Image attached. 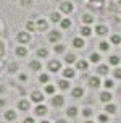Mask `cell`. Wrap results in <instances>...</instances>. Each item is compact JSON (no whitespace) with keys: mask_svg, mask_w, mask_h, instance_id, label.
<instances>
[{"mask_svg":"<svg viewBox=\"0 0 121 123\" xmlns=\"http://www.w3.org/2000/svg\"><path fill=\"white\" fill-rule=\"evenodd\" d=\"M60 87L61 89H68V87H69V83H68V81H60Z\"/></svg>","mask_w":121,"mask_h":123,"instance_id":"d6a6232c","label":"cell"},{"mask_svg":"<svg viewBox=\"0 0 121 123\" xmlns=\"http://www.w3.org/2000/svg\"><path fill=\"white\" fill-rule=\"evenodd\" d=\"M60 10L63 13H71L73 12V5H71V3H68V2H65V3H61V5H60Z\"/></svg>","mask_w":121,"mask_h":123,"instance_id":"277c9868","label":"cell"},{"mask_svg":"<svg viewBox=\"0 0 121 123\" xmlns=\"http://www.w3.org/2000/svg\"><path fill=\"white\" fill-rule=\"evenodd\" d=\"M81 34H82V36H86V37H87V36H91V34H92V29H91V28H89V26H84V28L81 29Z\"/></svg>","mask_w":121,"mask_h":123,"instance_id":"e0dca14e","label":"cell"},{"mask_svg":"<svg viewBox=\"0 0 121 123\" xmlns=\"http://www.w3.org/2000/svg\"><path fill=\"white\" fill-rule=\"evenodd\" d=\"M105 110H107V113H115V112H116V105H113V104H107Z\"/></svg>","mask_w":121,"mask_h":123,"instance_id":"ffe728a7","label":"cell"},{"mask_svg":"<svg viewBox=\"0 0 121 123\" xmlns=\"http://www.w3.org/2000/svg\"><path fill=\"white\" fill-rule=\"evenodd\" d=\"M110 63H111V65H118V63H120V57L118 55H111L110 57Z\"/></svg>","mask_w":121,"mask_h":123,"instance_id":"cb8c5ba5","label":"cell"},{"mask_svg":"<svg viewBox=\"0 0 121 123\" xmlns=\"http://www.w3.org/2000/svg\"><path fill=\"white\" fill-rule=\"evenodd\" d=\"M65 60H66L68 63H73V62H76V57L69 54V55H66V57H65Z\"/></svg>","mask_w":121,"mask_h":123,"instance_id":"1f68e13d","label":"cell"},{"mask_svg":"<svg viewBox=\"0 0 121 123\" xmlns=\"http://www.w3.org/2000/svg\"><path fill=\"white\" fill-rule=\"evenodd\" d=\"M47 113V109H45V105H37L36 107V115H45Z\"/></svg>","mask_w":121,"mask_h":123,"instance_id":"ba28073f","label":"cell"},{"mask_svg":"<svg viewBox=\"0 0 121 123\" xmlns=\"http://www.w3.org/2000/svg\"><path fill=\"white\" fill-rule=\"evenodd\" d=\"M15 70H16V65H15V63H13V65H10V71H15Z\"/></svg>","mask_w":121,"mask_h":123,"instance_id":"7bdbcfd3","label":"cell"},{"mask_svg":"<svg viewBox=\"0 0 121 123\" xmlns=\"http://www.w3.org/2000/svg\"><path fill=\"white\" fill-rule=\"evenodd\" d=\"M111 42L115 44V45H116V44H120L121 42V36H120V34H113V36H111Z\"/></svg>","mask_w":121,"mask_h":123,"instance_id":"7402d4cb","label":"cell"},{"mask_svg":"<svg viewBox=\"0 0 121 123\" xmlns=\"http://www.w3.org/2000/svg\"><path fill=\"white\" fill-rule=\"evenodd\" d=\"M42 123H50V122H42Z\"/></svg>","mask_w":121,"mask_h":123,"instance_id":"7dc6e473","label":"cell"},{"mask_svg":"<svg viewBox=\"0 0 121 123\" xmlns=\"http://www.w3.org/2000/svg\"><path fill=\"white\" fill-rule=\"evenodd\" d=\"M57 123H66V122H63V120H58V122H57Z\"/></svg>","mask_w":121,"mask_h":123,"instance_id":"f6af8a7d","label":"cell"},{"mask_svg":"<svg viewBox=\"0 0 121 123\" xmlns=\"http://www.w3.org/2000/svg\"><path fill=\"white\" fill-rule=\"evenodd\" d=\"M16 55H19V57L28 55V49H26V47H18V49H16Z\"/></svg>","mask_w":121,"mask_h":123,"instance_id":"9a60e30c","label":"cell"},{"mask_svg":"<svg viewBox=\"0 0 121 123\" xmlns=\"http://www.w3.org/2000/svg\"><path fill=\"white\" fill-rule=\"evenodd\" d=\"M86 123H94V122H91V120H86Z\"/></svg>","mask_w":121,"mask_h":123,"instance_id":"bcb514c9","label":"cell"},{"mask_svg":"<svg viewBox=\"0 0 121 123\" xmlns=\"http://www.w3.org/2000/svg\"><path fill=\"white\" fill-rule=\"evenodd\" d=\"M63 76H65V78H73V76H74V70H71V68H65Z\"/></svg>","mask_w":121,"mask_h":123,"instance_id":"4fadbf2b","label":"cell"},{"mask_svg":"<svg viewBox=\"0 0 121 123\" xmlns=\"http://www.w3.org/2000/svg\"><path fill=\"white\" fill-rule=\"evenodd\" d=\"M63 104H65V97H63V96L57 94V96L52 97V105H53V107H61Z\"/></svg>","mask_w":121,"mask_h":123,"instance_id":"6da1fadb","label":"cell"},{"mask_svg":"<svg viewBox=\"0 0 121 123\" xmlns=\"http://www.w3.org/2000/svg\"><path fill=\"white\" fill-rule=\"evenodd\" d=\"M19 80L24 81V80H28V76H26V74H21V76H19Z\"/></svg>","mask_w":121,"mask_h":123,"instance_id":"ee69618b","label":"cell"},{"mask_svg":"<svg viewBox=\"0 0 121 123\" xmlns=\"http://www.w3.org/2000/svg\"><path fill=\"white\" fill-rule=\"evenodd\" d=\"M100 50H103V52L108 50V44H107V42H100Z\"/></svg>","mask_w":121,"mask_h":123,"instance_id":"8d00e7d4","label":"cell"},{"mask_svg":"<svg viewBox=\"0 0 121 123\" xmlns=\"http://www.w3.org/2000/svg\"><path fill=\"white\" fill-rule=\"evenodd\" d=\"M105 86H107V87H111V86H113V81H111V80H107V81H105Z\"/></svg>","mask_w":121,"mask_h":123,"instance_id":"60d3db41","label":"cell"},{"mask_svg":"<svg viewBox=\"0 0 121 123\" xmlns=\"http://www.w3.org/2000/svg\"><path fill=\"white\" fill-rule=\"evenodd\" d=\"M69 26H71V21H69V19H61V28H63V29H66V28H69Z\"/></svg>","mask_w":121,"mask_h":123,"instance_id":"484cf974","label":"cell"},{"mask_svg":"<svg viewBox=\"0 0 121 123\" xmlns=\"http://www.w3.org/2000/svg\"><path fill=\"white\" fill-rule=\"evenodd\" d=\"M18 42L19 44L29 42V34H28V32H19V34H18Z\"/></svg>","mask_w":121,"mask_h":123,"instance_id":"7a4b0ae2","label":"cell"},{"mask_svg":"<svg viewBox=\"0 0 121 123\" xmlns=\"http://www.w3.org/2000/svg\"><path fill=\"white\" fill-rule=\"evenodd\" d=\"M37 28L40 31L47 29V21H45V19H39V21H37Z\"/></svg>","mask_w":121,"mask_h":123,"instance_id":"2e32d148","label":"cell"},{"mask_svg":"<svg viewBox=\"0 0 121 123\" xmlns=\"http://www.w3.org/2000/svg\"><path fill=\"white\" fill-rule=\"evenodd\" d=\"M82 21H84L86 25H91L92 21H94V16H91V15H84V18H82Z\"/></svg>","mask_w":121,"mask_h":123,"instance_id":"603a6c76","label":"cell"},{"mask_svg":"<svg viewBox=\"0 0 121 123\" xmlns=\"http://www.w3.org/2000/svg\"><path fill=\"white\" fill-rule=\"evenodd\" d=\"M26 28H28L29 31H36V29H34V23H32V21H28V23H26Z\"/></svg>","mask_w":121,"mask_h":123,"instance_id":"e575fe53","label":"cell"},{"mask_svg":"<svg viewBox=\"0 0 121 123\" xmlns=\"http://www.w3.org/2000/svg\"><path fill=\"white\" fill-rule=\"evenodd\" d=\"M115 76L118 78V80H121V68H116L115 70Z\"/></svg>","mask_w":121,"mask_h":123,"instance_id":"ab89813d","label":"cell"},{"mask_svg":"<svg viewBox=\"0 0 121 123\" xmlns=\"http://www.w3.org/2000/svg\"><path fill=\"white\" fill-rule=\"evenodd\" d=\"M98 122H100V123H107V122H108V115L100 113V115H98Z\"/></svg>","mask_w":121,"mask_h":123,"instance_id":"4316f807","label":"cell"},{"mask_svg":"<svg viewBox=\"0 0 121 123\" xmlns=\"http://www.w3.org/2000/svg\"><path fill=\"white\" fill-rule=\"evenodd\" d=\"M29 67L32 68V70H39V68H40V63H39V62H31Z\"/></svg>","mask_w":121,"mask_h":123,"instance_id":"f1b7e54d","label":"cell"},{"mask_svg":"<svg viewBox=\"0 0 121 123\" xmlns=\"http://www.w3.org/2000/svg\"><path fill=\"white\" fill-rule=\"evenodd\" d=\"M60 37H61V34L58 31H52V34L48 36V39H50L52 42H57V41H60Z\"/></svg>","mask_w":121,"mask_h":123,"instance_id":"52a82bcc","label":"cell"},{"mask_svg":"<svg viewBox=\"0 0 121 123\" xmlns=\"http://www.w3.org/2000/svg\"><path fill=\"white\" fill-rule=\"evenodd\" d=\"M82 113H84L86 118H89V117L92 115V110H91V109H84V112H82Z\"/></svg>","mask_w":121,"mask_h":123,"instance_id":"d590c367","label":"cell"},{"mask_svg":"<svg viewBox=\"0 0 121 123\" xmlns=\"http://www.w3.org/2000/svg\"><path fill=\"white\" fill-rule=\"evenodd\" d=\"M52 21H60V15L58 13H52Z\"/></svg>","mask_w":121,"mask_h":123,"instance_id":"74e56055","label":"cell"},{"mask_svg":"<svg viewBox=\"0 0 121 123\" xmlns=\"http://www.w3.org/2000/svg\"><path fill=\"white\" fill-rule=\"evenodd\" d=\"M55 52H57V54H61V52H65V45H61V44L55 45Z\"/></svg>","mask_w":121,"mask_h":123,"instance_id":"83f0119b","label":"cell"},{"mask_svg":"<svg viewBox=\"0 0 121 123\" xmlns=\"http://www.w3.org/2000/svg\"><path fill=\"white\" fill-rule=\"evenodd\" d=\"M73 45H74V47H82V45H84V41H82L81 37H76V39L73 41Z\"/></svg>","mask_w":121,"mask_h":123,"instance_id":"44dd1931","label":"cell"},{"mask_svg":"<svg viewBox=\"0 0 121 123\" xmlns=\"http://www.w3.org/2000/svg\"><path fill=\"white\" fill-rule=\"evenodd\" d=\"M97 71H98V74H107L108 73V67L107 65H100V67L97 68Z\"/></svg>","mask_w":121,"mask_h":123,"instance_id":"ac0fdd59","label":"cell"},{"mask_svg":"<svg viewBox=\"0 0 121 123\" xmlns=\"http://www.w3.org/2000/svg\"><path fill=\"white\" fill-rule=\"evenodd\" d=\"M111 97H113V96H111L110 92H103L102 96H100V99H102V102H110V100H111Z\"/></svg>","mask_w":121,"mask_h":123,"instance_id":"5bb4252c","label":"cell"},{"mask_svg":"<svg viewBox=\"0 0 121 123\" xmlns=\"http://www.w3.org/2000/svg\"><path fill=\"white\" fill-rule=\"evenodd\" d=\"M18 109L19 110H28V109H29V100H19Z\"/></svg>","mask_w":121,"mask_h":123,"instance_id":"30bf717a","label":"cell"},{"mask_svg":"<svg viewBox=\"0 0 121 123\" xmlns=\"http://www.w3.org/2000/svg\"><path fill=\"white\" fill-rule=\"evenodd\" d=\"M47 54H48L47 49H39V50H37V55H39V57H47Z\"/></svg>","mask_w":121,"mask_h":123,"instance_id":"4dcf8cb0","label":"cell"},{"mask_svg":"<svg viewBox=\"0 0 121 123\" xmlns=\"http://www.w3.org/2000/svg\"><path fill=\"white\" fill-rule=\"evenodd\" d=\"M5 118L8 120V122H13V120L16 118V112L15 110H6L5 112Z\"/></svg>","mask_w":121,"mask_h":123,"instance_id":"8992f818","label":"cell"},{"mask_svg":"<svg viewBox=\"0 0 121 123\" xmlns=\"http://www.w3.org/2000/svg\"><path fill=\"white\" fill-rule=\"evenodd\" d=\"M48 70L50 71H58L60 70V62H57V60L48 62Z\"/></svg>","mask_w":121,"mask_h":123,"instance_id":"3957f363","label":"cell"},{"mask_svg":"<svg viewBox=\"0 0 121 123\" xmlns=\"http://www.w3.org/2000/svg\"><path fill=\"white\" fill-rule=\"evenodd\" d=\"M78 68L79 70H86V68H87V62L86 60H79L78 62Z\"/></svg>","mask_w":121,"mask_h":123,"instance_id":"d4e9b609","label":"cell"},{"mask_svg":"<svg viewBox=\"0 0 121 123\" xmlns=\"http://www.w3.org/2000/svg\"><path fill=\"white\" fill-rule=\"evenodd\" d=\"M45 92H47V94H53V92H55V86H52V84H47V87H45Z\"/></svg>","mask_w":121,"mask_h":123,"instance_id":"f546056e","label":"cell"},{"mask_svg":"<svg viewBox=\"0 0 121 123\" xmlns=\"http://www.w3.org/2000/svg\"><path fill=\"white\" fill-rule=\"evenodd\" d=\"M100 60V55H98V54H92L91 55V62H98Z\"/></svg>","mask_w":121,"mask_h":123,"instance_id":"836d02e7","label":"cell"},{"mask_svg":"<svg viewBox=\"0 0 121 123\" xmlns=\"http://www.w3.org/2000/svg\"><path fill=\"white\" fill-rule=\"evenodd\" d=\"M66 113H68V117H76L78 115V107H69L66 110Z\"/></svg>","mask_w":121,"mask_h":123,"instance_id":"7c38bea8","label":"cell"},{"mask_svg":"<svg viewBox=\"0 0 121 123\" xmlns=\"http://www.w3.org/2000/svg\"><path fill=\"white\" fill-rule=\"evenodd\" d=\"M31 99L34 100V102H42L44 100V94H40V92H32V96H31Z\"/></svg>","mask_w":121,"mask_h":123,"instance_id":"5b68a950","label":"cell"},{"mask_svg":"<svg viewBox=\"0 0 121 123\" xmlns=\"http://www.w3.org/2000/svg\"><path fill=\"white\" fill-rule=\"evenodd\" d=\"M24 123H34V118H26V120H24Z\"/></svg>","mask_w":121,"mask_h":123,"instance_id":"b9f144b4","label":"cell"},{"mask_svg":"<svg viewBox=\"0 0 121 123\" xmlns=\"http://www.w3.org/2000/svg\"><path fill=\"white\" fill-rule=\"evenodd\" d=\"M82 96V87H74L73 89V97H81Z\"/></svg>","mask_w":121,"mask_h":123,"instance_id":"d6986e66","label":"cell"},{"mask_svg":"<svg viewBox=\"0 0 121 123\" xmlns=\"http://www.w3.org/2000/svg\"><path fill=\"white\" fill-rule=\"evenodd\" d=\"M95 29H97V34H98V36H103V34H107V32H108L107 26H102V25H98Z\"/></svg>","mask_w":121,"mask_h":123,"instance_id":"8fae6325","label":"cell"},{"mask_svg":"<svg viewBox=\"0 0 121 123\" xmlns=\"http://www.w3.org/2000/svg\"><path fill=\"white\" fill-rule=\"evenodd\" d=\"M89 86H92V87H98V86H100V80H98L97 76L91 78V80H89Z\"/></svg>","mask_w":121,"mask_h":123,"instance_id":"9c48e42d","label":"cell"},{"mask_svg":"<svg viewBox=\"0 0 121 123\" xmlns=\"http://www.w3.org/2000/svg\"><path fill=\"white\" fill-rule=\"evenodd\" d=\"M40 83H48V76L47 74H40Z\"/></svg>","mask_w":121,"mask_h":123,"instance_id":"f35d334b","label":"cell"}]
</instances>
